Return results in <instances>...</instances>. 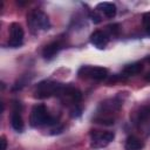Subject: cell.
<instances>
[{"mask_svg": "<svg viewBox=\"0 0 150 150\" xmlns=\"http://www.w3.org/2000/svg\"><path fill=\"white\" fill-rule=\"evenodd\" d=\"M64 84L60 83V82H55V81H41L40 83H38V86L35 87L34 90V97L35 98H48L52 96H60L62 89H63Z\"/></svg>", "mask_w": 150, "mask_h": 150, "instance_id": "1", "label": "cell"}, {"mask_svg": "<svg viewBox=\"0 0 150 150\" xmlns=\"http://www.w3.org/2000/svg\"><path fill=\"white\" fill-rule=\"evenodd\" d=\"M27 25L33 34H38L41 30H48L50 27L47 14L40 9H34L27 15Z\"/></svg>", "mask_w": 150, "mask_h": 150, "instance_id": "2", "label": "cell"}, {"mask_svg": "<svg viewBox=\"0 0 150 150\" xmlns=\"http://www.w3.org/2000/svg\"><path fill=\"white\" fill-rule=\"evenodd\" d=\"M29 122H30L32 127H41V125H46V124L49 125V124L55 123L54 118L49 115L45 104H36L33 107L30 117H29Z\"/></svg>", "mask_w": 150, "mask_h": 150, "instance_id": "3", "label": "cell"}, {"mask_svg": "<svg viewBox=\"0 0 150 150\" xmlns=\"http://www.w3.org/2000/svg\"><path fill=\"white\" fill-rule=\"evenodd\" d=\"M79 76L81 79H91V80L101 81L108 76V69L103 67L83 66L79 70Z\"/></svg>", "mask_w": 150, "mask_h": 150, "instance_id": "4", "label": "cell"}, {"mask_svg": "<svg viewBox=\"0 0 150 150\" xmlns=\"http://www.w3.org/2000/svg\"><path fill=\"white\" fill-rule=\"evenodd\" d=\"M91 135V142L90 146L93 149H101L107 146L112 139L115 138V134L112 131H98V130H93Z\"/></svg>", "mask_w": 150, "mask_h": 150, "instance_id": "5", "label": "cell"}, {"mask_svg": "<svg viewBox=\"0 0 150 150\" xmlns=\"http://www.w3.org/2000/svg\"><path fill=\"white\" fill-rule=\"evenodd\" d=\"M23 29L18 22H13L9 26V40L8 46L11 48H19L23 43Z\"/></svg>", "mask_w": 150, "mask_h": 150, "instance_id": "6", "label": "cell"}, {"mask_svg": "<svg viewBox=\"0 0 150 150\" xmlns=\"http://www.w3.org/2000/svg\"><path fill=\"white\" fill-rule=\"evenodd\" d=\"M11 125L18 132H21L25 128L23 120L21 117V103L18 101L13 102V112L11 115Z\"/></svg>", "mask_w": 150, "mask_h": 150, "instance_id": "7", "label": "cell"}, {"mask_svg": "<svg viewBox=\"0 0 150 150\" xmlns=\"http://www.w3.org/2000/svg\"><path fill=\"white\" fill-rule=\"evenodd\" d=\"M90 42L98 49H103L107 47L109 42V35L103 30H95L90 35Z\"/></svg>", "mask_w": 150, "mask_h": 150, "instance_id": "8", "label": "cell"}, {"mask_svg": "<svg viewBox=\"0 0 150 150\" xmlns=\"http://www.w3.org/2000/svg\"><path fill=\"white\" fill-rule=\"evenodd\" d=\"M63 48V45L60 42V41H53L50 43H48L43 50H42V56L46 59V60H52L56 56V54Z\"/></svg>", "mask_w": 150, "mask_h": 150, "instance_id": "9", "label": "cell"}, {"mask_svg": "<svg viewBox=\"0 0 150 150\" xmlns=\"http://www.w3.org/2000/svg\"><path fill=\"white\" fill-rule=\"evenodd\" d=\"M97 9L101 11L108 19H112L117 13V8L112 2H100L97 5Z\"/></svg>", "mask_w": 150, "mask_h": 150, "instance_id": "10", "label": "cell"}, {"mask_svg": "<svg viewBox=\"0 0 150 150\" xmlns=\"http://www.w3.org/2000/svg\"><path fill=\"white\" fill-rule=\"evenodd\" d=\"M143 146H144L143 141H141L136 136H129L125 141V144H124L125 150H142Z\"/></svg>", "mask_w": 150, "mask_h": 150, "instance_id": "11", "label": "cell"}, {"mask_svg": "<svg viewBox=\"0 0 150 150\" xmlns=\"http://www.w3.org/2000/svg\"><path fill=\"white\" fill-rule=\"evenodd\" d=\"M143 70V64L141 62H134L130 64H127L123 69V74L125 76H132L136 74H139Z\"/></svg>", "mask_w": 150, "mask_h": 150, "instance_id": "12", "label": "cell"}, {"mask_svg": "<svg viewBox=\"0 0 150 150\" xmlns=\"http://www.w3.org/2000/svg\"><path fill=\"white\" fill-rule=\"evenodd\" d=\"M150 118V105H146V107H143L139 112H138V122L142 123L146 120Z\"/></svg>", "mask_w": 150, "mask_h": 150, "instance_id": "13", "label": "cell"}, {"mask_svg": "<svg viewBox=\"0 0 150 150\" xmlns=\"http://www.w3.org/2000/svg\"><path fill=\"white\" fill-rule=\"evenodd\" d=\"M143 25L145 26L146 35L150 36V13H144L143 14Z\"/></svg>", "mask_w": 150, "mask_h": 150, "instance_id": "14", "label": "cell"}, {"mask_svg": "<svg viewBox=\"0 0 150 150\" xmlns=\"http://www.w3.org/2000/svg\"><path fill=\"white\" fill-rule=\"evenodd\" d=\"M107 30L109 32L110 35H117L118 32H120V25L118 23H112V25H109L107 27Z\"/></svg>", "mask_w": 150, "mask_h": 150, "instance_id": "15", "label": "cell"}, {"mask_svg": "<svg viewBox=\"0 0 150 150\" xmlns=\"http://www.w3.org/2000/svg\"><path fill=\"white\" fill-rule=\"evenodd\" d=\"M90 19H91V21H93L94 23H100V22L102 21L101 15H98L96 12H90Z\"/></svg>", "mask_w": 150, "mask_h": 150, "instance_id": "16", "label": "cell"}, {"mask_svg": "<svg viewBox=\"0 0 150 150\" xmlns=\"http://www.w3.org/2000/svg\"><path fill=\"white\" fill-rule=\"evenodd\" d=\"M0 142H1V149L0 150H6L7 149V141H6L5 136H1L0 137Z\"/></svg>", "mask_w": 150, "mask_h": 150, "instance_id": "17", "label": "cell"}, {"mask_svg": "<svg viewBox=\"0 0 150 150\" xmlns=\"http://www.w3.org/2000/svg\"><path fill=\"white\" fill-rule=\"evenodd\" d=\"M144 80H145L148 83H150V71H149V73H148L145 76H144Z\"/></svg>", "mask_w": 150, "mask_h": 150, "instance_id": "18", "label": "cell"}, {"mask_svg": "<svg viewBox=\"0 0 150 150\" xmlns=\"http://www.w3.org/2000/svg\"><path fill=\"white\" fill-rule=\"evenodd\" d=\"M145 61H146V62H149V63H150V56H146V57H145Z\"/></svg>", "mask_w": 150, "mask_h": 150, "instance_id": "19", "label": "cell"}]
</instances>
